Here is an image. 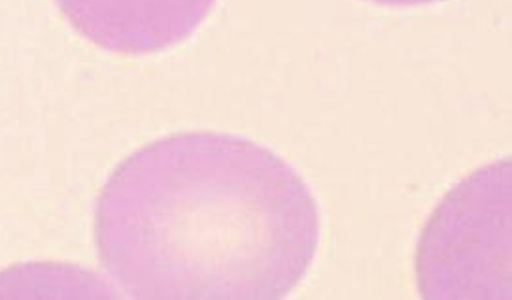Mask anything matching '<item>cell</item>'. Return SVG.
<instances>
[{"mask_svg": "<svg viewBox=\"0 0 512 300\" xmlns=\"http://www.w3.org/2000/svg\"><path fill=\"white\" fill-rule=\"evenodd\" d=\"M511 159L480 167L427 219L416 248L424 299H511Z\"/></svg>", "mask_w": 512, "mask_h": 300, "instance_id": "7a4b0ae2", "label": "cell"}, {"mask_svg": "<svg viewBox=\"0 0 512 300\" xmlns=\"http://www.w3.org/2000/svg\"><path fill=\"white\" fill-rule=\"evenodd\" d=\"M95 242L133 299H284L314 261L320 210L274 151L235 134H172L112 172Z\"/></svg>", "mask_w": 512, "mask_h": 300, "instance_id": "6da1fadb", "label": "cell"}, {"mask_svg": "<svg viewBox=\"0 0 512 300\" xmlns=\"http://www.w3.org/2000/svg\"><path fill=\"white\" fill-rule=\"evenodd\" d=\"M91 44L123 55H150L188 40L216 0H55Z\"/></svg>", "mask_w": 512, "mask_h": 300, "instance_id": "3957f363", "label": "cell"}, {"mask_svg": "<svg viewBox=\"0 0 512 300\" xmlns=\"http://www.w3.org/2000/svg\"><path fill=\"white\" fill-rule=\"evenodd\" d=\"M371 2L384 4V6H420V4L439 2V0H371Z\"/></svg>", "mask_w": 512, "mask_h": 300, "instance_id": "277c9868", "label": "cell"}]
</instances>
